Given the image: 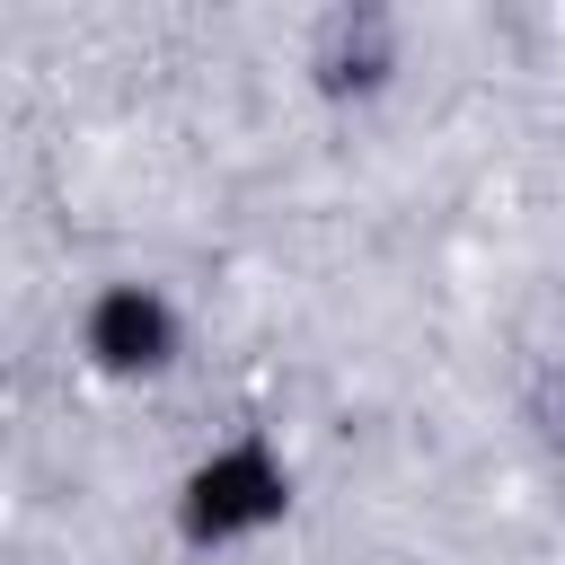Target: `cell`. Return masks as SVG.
<instances>
[{
	"mask_svg": "<svg viewBox=\"0 0 565 565\" xmlns=\"http://www.w3.org/2000/svg\"><path fill=\"white\" fill-rule=\"evenodd\" d=\"M291 512V468L265 433H238L221 441L212 459L185 468L177 486V539L185 547H238V539H265L274 521Z\"/></svg>",
	"mask_w": 565,
	"mask_h": 565,
	"instance_id": "1",
	"label": "cell"
},
{
	"mask_svg": "<svg viewBox=\"0 0 565 565\" xmlns=\"http://www.w3.org/2000/svg\"><path fill=\"white\" fill-rule=\"evenodd\" d=\"M185 327H177V300L159 282H106L79 318V353L106 371V380H159L177 362Z\"/></svg>",
	"mask_w": 565,
	"mask_h": 565,
	"instance_id": "2",
	"label": "cell"
}]
</instances>
